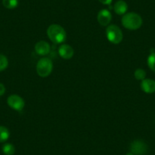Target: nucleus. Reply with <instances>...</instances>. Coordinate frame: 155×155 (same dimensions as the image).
Here are the masks:
<instances>
[{
	"label": "nucleus",
	"mask_w": 155,
	"mask_h": 155,
	"mask_svg": "<svg viewBox=\"0 0 155 155\" xmlns=\"http://www.w3.org/2000/svg\"><path fill=\"white\" fill-rule=\"evenodd\" d=\"M48 38L55 44H62L66 40V31L61 25L53 24L47 30Z\"/></svg>",
	"instance_id": "obj_1"
},
{
	"label": "nucleus",
	"mask_w": 155,
	"mask_h": 155,
	"mask_svg": "<svg viewBox=\"0 0 155 155\" xmlns=\"http://www.w3.org/2000/svg\"><path fill=\"white\" fill-rule=\"evenodd\" d=\"M122 25L129 31H136L141 27L143 24L142 18L135 12L126 13L122 18Z\"/></svg>",
	"instance_id": "obj_2"
},
{
	"label": "nucleus",
	"mask_w": 155,
	"mask_h": 155,
	"mask_svg": "<svg viewBox=\"0 0 155 155\" xmlns=\"http://www.w3.org/2000/svg\"><path fill=\"white\" fill-rule=\"evenodd\" d=\"M53 69V61L47 57H43L39 59L36 65L37 74L41 78H47L52 73Z\"/></svg>",
	"instance_id": "obj_3"
},
{
	"label": "nucleus",
	"mask_w": 155,
	"mask_h": 155,
	"mask_svg": "<svg viewBox=\"0 0 155 155\" xmlns=\"http://www.w3.org/2000/svg\"><path fill=\"white\" fill-rule=\"evenodd\" d=\"M106 37L111 44H119L123 41V34L120 27L116 25H110L106 28Z\"/></svg>",
	"instance_id": "obj_4"
},
{
	"label": "nucleus",
	"mask_w": 155,
	"mask_h": 155,
	"mask_svg": "<svg viewBox=\"0 0 155 155\" xmlns=\"http://www.w3.org/2000/svg\"><path fill=\"white\" fill-rule=\"evenodd\" d=\"M7 104L8 107L15 111L20 112L25 108V100L18 94H11L7 98Z\"/></svg>",
	"instance_id": "obj_5"
},
{
	"label": "nucleus",
	"mask_w": 155,
	"mask_h": 155,
	"mask_svg": "<svg viewBox=\"0 0 155 155\" xmlns=\"http://www.w3.org/2000/svg\"><path fill=\"white\" fill-rule=\"evenodd\" d=\"M130 150L134 155H144L147 151V145L141 140H135L131 143Z\"/></svg>",
	"instance_id": "obj_6"
},
{
	"label": "nucleus",
	"mask_w": 155,
	"mask_h": 155,
	"mask_svg": "<svg viewBox=\"0 0 155 155\" xmlns=\"http://www.w3.org/2000/svg\"><path fill=\"white\" fill-rule=\"evenodd\" d=\"M97 19L100 25L103 27H107L110 25L112 21V14L108 9H101L98 12Z\"/></svg>",
	"instance_id": "obj_7"
},
{
	"label": "nucleus",
	"mask_w": 155,
	"mask_h": 155,
	"mask_svg": "<svg viewBox=\"0 0 155 155\" xmlns=\"http://www.w3.org/2000/svg\"><path fill=\"white\" fill-rule=\"evenodd\" d=\"M50 44L45 41H40L35 44L34 46V50L36 53L39 56H46L50 53Z\"/></svg>",
	"instance_id": "obj_8"
},
{
	"label": "nucleus",
	"mask_w": 155,
	"mask_h": 155,
	"mask_svg": "<svg viewBox=\"0 0 155 155\" xmlns=\"http://www.w3.org/2000/svg\"><path fill=\"white\" fill-rule=\"evenodd\" d=\"M58 53H59V55L60 56L61 58L68 60V59H71L73 57L74 51L71 46L68 45V44H63L59 47Z\"/></svg>",
	"instance_id": "obj_9"
},
{
	"label": "nucleus",
	"mask_w": 155,
	"mask_h": 155,
	"mask_svg": "<svg viewBox=\"0 0 155 155\" xmlns=\"http://www.w3.org/2000/svg\"><path fill=\"white\" fill-rule=\"evenodd\" d=\"M141 89L146 94L155 92V81L150 78H144L141 82Z\"/></svg>",
	"instance_id": "obj_10"
},
{
	"label": "nucleus",
	"mask_w": 155,
	"mask_h": 155,
	"mask_svg": "<svg viewBox=\"0 0 155 155\" xmlns=\"http://www.w3.org/2000/svg\"><path fill=\"white\" fill-rule=\"evenodd\" d=\"M115 13L118 15H124L128 11V5L123 0H119L113 6Z\"/></svg>",
	"instance_id": "obj_11"
},
{
	"label": "nucleus",
	"mask_w": 155,
	"mask_h": 155,
	"mask_svg": "<svg viewBox=\"0 0 155 155\" xmlns=\"http://www.w3.org/2000/svg\"><path fill=\"white\" fill-rule=\"evenodd\" d=\"M10 132L6 127L0 126V143L5 142L9 138Z\"/></svg>",
	"instance_id": "obj_12"
},
{
	"label": "nucleus",
	"mask_w": 155,
	"mask_h": 155,
	"mask_svg": "<svg viewBox=\"0 0 155 155\" xmlns=\"http://www.w3.org/2000/svg\"><path fill=\"white\" fill-rule=\"evenodd\" d=\"M147 65H148V68H150L151 71L155 72V52L153 49L151 50L150 55H149L148 57H147Z\"/></svg>",
	"instance_id": "obj_13"
},
{
	"label": "nucleus",
	"mask_w": 155,
	"mask_h": 155,
	"mask_svg": "<svg viewBox=\"0 0 155 155\" xmlns=\"http://www.w3.org/2000/svg\"><path fill=\"white\" fill-rule=\"evenodd\" d=\"M2 152L5 155H13L15 153V147L11 143H6L2 146Z\"/></svg>",
	"instance_id": "obj_14"
},
{
	"label": "nucleus",
	"mask_w": 155,
	"mask_h": 155,
	"mask_svg": "<svg viewBox=\"0 0 155 155\" xmlns=\"http://www.w3.org/2000/svg\"><path fill=\"white\" fill-rule=\"evenodd\" d=\"M2 5L8 9H14L18 5V0H2Z\"/></svg>",
	"instance_id": "obj_15"
},
{
	"label": "nucleus",
	"mask_w": 155,
	"mask_h": 155,
	"mask_svg": "<svg viewBox=\"0 0 155 155\" xmlns=\"http://www.w3.org/2000/svg\"><path fill=\"white\" fill-rule=\"evenodd\" d=\"M134 76L138 81H142L146 78V71L142 68H137L134 72Z\"/></svg>",
	"instance_id": "obj_16"
},
{
	"label": "nucleus",
	"mask_w": 155,
	"mask_h": 155,
	"mask_svg": "<svg viewBox=\"0 0 155 155\" xmlns=\"http://www.w3.org/2000/svg\"><path fill=\"white\" fill-rule=\"evenodd\" d=\"M8 66V58L5 55L0 54V71L6 69Z\"/></svg>",
	"instance_id": "obj_17"
},
{
	"label": "nucleus",
	"mask_w": 155,
	"mask_h": 155,
	"mask_svg": "<svg viewBox=\"0 0 155 155\" xmlns=\"http://www.w3.org/2000/svg\"><path fill=\"white\" fill-rule=\"evenodd\" d=\"M5 93V87L2 83L0 82V97Z\"/></svg>",
	"instance_id": "obj_18"
},
{
	"label": "nucleus",
	"mask_w": 155,
	"mask_h": 155,
	"mask_svg": "<svg viewBox=\"0 0 155 155\" xmlns=\"http://www.w3.org/2000/svg\"><path fill=\"white\" fill-rule=\"evenodd\" d=\"M99 2L101 3L104 4V5H110L112 3V2H113V0H99Z\"/></svg>",
	"instance_id": "obj_19"
},
{
	"label": "nucleus",
	"mask_w": 155,
	"mask_h": 155,
	"mask_svg": "<svg viewBox=\"0 0 155 155\" xmlns=\"http://www.w3.org/2000/svg\"><path fill=\"white\" fill-rule=\"evenodd\" d=\"M126 155H134V154H133V153H131V152H130V153H126Z\"/></svg>",
	"instance_id": "obj_20"
}]
</instances>
